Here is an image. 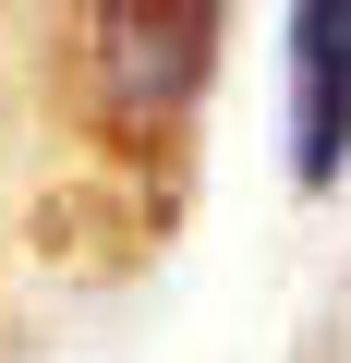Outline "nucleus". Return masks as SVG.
I'll return each instance as SVG.
<instances>
[{"label":"nucleus","instance_id":"1","mask_svg":"<svg viewBox=\"0 0 351 363\" xmlns=\"http://www.w3.org/2000/svg\"><path fill=\"white\" fill-rule=\"evenodd\" d=\"M85 61H97V109H109L121 133H169V121L206 97L218 0H97Z\"/></svg>","mask_w":351,"mask_h":363},{"label":"nucleus","instance_id":"2","mask_svg":"<svg viewBox=\"0 0 351 363\" xmlns=\"http://www.w3.org/2000/svg\"><path fill=\"white\" fill-rule=\"evenodd\" d=\"M351 169V0H291V182L327 194Z\"/></svg>","mask_w":351,"mask_h":363}]
</instances>
